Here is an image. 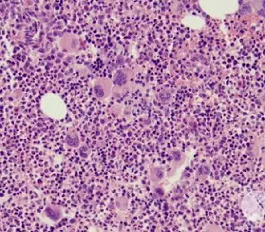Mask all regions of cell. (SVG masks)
Returning a JSON list of instances; mask_svg holds the SVG:
<instances>
[{"instance_id": "6da1fadb", "label": "cell", "mask_w": 265, "mask_h": 232, "mask_svg": "<svg viewBox=\"0 0 265 232\" xmlns=\"http://www.w3.org/2000/svg\"><path fill=\"white\" fill-rule=\"evenodd\" d=\"M46 215L53 221H58L61 217V211L56 206H48L46 209Z\"/></svg>"}, {"instance_id": "7a4b0ae2", "label": "cell", "mask_w": 265, "mask_h": 232, "mask_svg": "<svg viewBox=\"0 0 265 232\" xmlns=\"http://www.w3.org/2000/svg\"><path fill=\"white\" fill-rule=\"evenodd\" d=\"M114 84L118 86H124L127 84L128 82V76L124 71H118L117 73L114 76Z\"/></svg>"}, {"instance_id": "3957f363", "label": "cell", "mask_w": 265, "mask_h": 232, "mask_svg": "<svg viewBox=\"0 0 265 232\" xmlns=\"http://www.w3.org/2000/svg\"><path fill=\"white\" fill-rule=\"evenodd\" d=\"M94 90H95V94H96V95L99 99H104L105 97V88H104V86H103L101 81L96 82V84L95 85Z\"/></svg>"}, {"instance_id": "277c9868", "label": "cell", "mask_w": 265, "mask_h": 232, "mask_svg": "<svg viewBox=\"0 0 265 232\" xmlns=\"http://www.w3.org/2000/svg\"><path fill=\"white\" fill-rule=\"evenodd\" d=\"M66 141L67 143V144L70 145L71 147H74V148H77L80 145V140L79 138L76 135L72 134V135H68L66 138Z\"/></svg>"}, {"instance_id": "5b68a950", "label": "cell", "mask_w": 265, "mask_h": 232, "mask_svg": "<svg viewBox=\"0 0 265 232\" xmlns=\"http://www.w3.org/2000/svg\"><path fill=\"white\" fill-rule=\"evenodd\" d=\"M163 177V172L160 168H155L152 170V178L155 181L161 180Z\"/></svg>"}, {"instance_id": "8992f818", "label": "cell", "mask_w": 265, "mask_h": 232, "mask_svg": "<svg viewBox=\"0 0 265 232\" xmlns=\"http://www.w3.org/2000/svg\"><path fill=\"white\" fill-rule=\"evenodd\" d=\"M251 12H252V8L250 7L249 4H248V3L243 4V5L241 6L240 9H239V13H241L242 15H245V14L250 13Z\"/></svg>"}, {"instance_id": "52a82bcc", "label": "cell", "mask_w": 265, "mask_h": 232, "mask_svg": "<svg viewBox=\"0 0 265 232\" xmlns=\"http://www.w3.org/2000/svg\"><path fill=\"white\" fill-rule=\"evenodd\" d=\"M159 99L163 102H167L171 99V94L167 91H163L159 95Z\"/></svg>"}, {"instance_id": "ba28073f", "label": "cell", "mask_w": 265, "mask_h": 232, "mask_svg": "<svg viewBox=\"0 0 265 232\" xmlns=\"http://www.w3.org/2000/svg\"><path fill=\"white\" fill-rule=\"evenodd\" d=\"M198 172H200L201 174H209L210 173V169L208 167L206 166H202L200 168V169H199Z\"/></svg>"}, {"instance_id": "9c48e42d", "label": "cell", "mask_w": 265, "mask_h": 232, "mask_svg": "<svg viewBox=\"0 0 265 232\" xmlns=\"http://www.w3.org/2000/svg\"><path fill=\"white\" fill-rule=\"evenodd\" d=\"M156 193H157V194H160V195H163V191H162L161 188H157Z\"/></svg>"}]
</instances>
